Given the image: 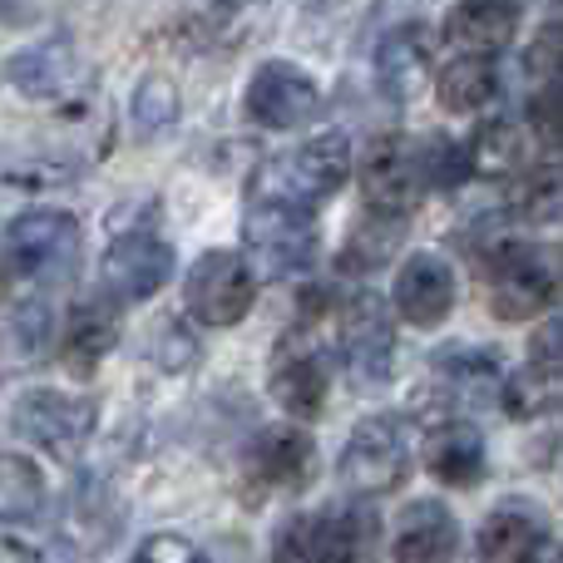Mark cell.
<instances>
[{
    "label": "cell",
    "mask_w": 563,
    "mask_h": 563,
    "mask_svg": "<svg viewBox=\"0 0 563 563\" xmlns=\"http://www.w3.org/2000/svg\"><path fill=\"white\" fill-rule=\"evenodd\" d=\"M426 65H430V35L420 25H400L380 40L376 49V75H380V89L396 99H410L426 79Z\"/></svg>",
    "instance_id": "7402d4cb"
},
{
    "label": "cell",
    "mask_w": 563,
    "mask_h": 563,
    "mask_svg": "<svg viewBox=\"0 0 563 563\" xmlns=\"http://www.w3.org/2000/svg\"><path fill=\"white\" fill-rule=\"evenodd\" d=\"M243 243L267 277H297L317 257V223H311L307 208L253 198L243 218Z\"/></svg>",
    "instance_id": "5b68a950"
},
{
    "label": "cell",
    "mask_w": 563,
    "mask_h": 563,
    "mask_svg": "<svg viewBox=\"0 0 563 563\" xmlns=\"http://www.w3.org/2000/svg\"><path fill=\"white\" fill-rule=\"evenodd\" d=\"M351 178V148L341 134H321L311 144L291 148V154L273 158V164L257 174V194L267 203H287V208H317L327 198L341 194V184Z\"/></svg>",
    "instance_id": "3957f363"
},
{
    "label": "cell",
    "mask_w": 563,
    "mask_h": 563,
    "mask_svg": "<svg viewBox=\"0 0 563 563\" xmlns=\"http://www.w3.org/2000/svg\"><path fill=\"white\" fill-rule=\"evenodd\" d=\"M426 470L440 479V485H475L485 475V440H479L475 426L465 420H440L430 426V440H426Z\"/></svg>",
    "instance_id": "d6986e66"
},
{
    "label": "cell",
    "mask_w": 563,
    "mask_h": 563,
    "mask_svg": "<svg viewBox=\"0 0 563 563\" xmlns=\"http://www.w3.org/2000/svg\"><path fill=\"white\" fill-rule=\"evenodd\" d=\"M505 5H515V10H519V5H525V0H505Z\"/></svg>",
    "instance_id": "ab89813d"
},
{
    "label": "cell",
    "mask_w": 563,
    "mask_h": 563,
    "mask_svg": "<svg viewBox=\"0 0 563 563\" xmlns=\"http://www.w3.org/2000/svg\"><path fill=\"white\" fill-rule=\"evenodd\" d=\"M5 563H75V554L49 534H10L5 539Z\"/></svg>",
    "instance_id": "e575fe53"
},
{
    "label": "cell",
    "mask_w": 563,
    "mask_h": 563,
    "mask_svg": "<svg viewBox=\"0 0 563 563\" xmlns=\"http://www.w3.org/2000/svg\"><path fill=\"white\" fill-rule=\"evenodd\" d=\"M380 549V525L366 505L331 509L317 519V563H371Z\"/></svg>",
    "instance_id": "ffe728a7"
},
{
    "label": "cell",
    "mask_w": 563,
    "mask_h": 563,
    "mask_svg": "<svg viewBox=\"0 0 563 563\" xmlns=\"http://www.w3.org/2000/svg\"><path fill=\"white\" fill-rule=\"evenodd\" d=\"M273 563H317V519H291V525H282Z\"/></svg>",
    "instance_id": "d590c367"
},
{
    "label": "cell",
    "mask_w": 563,
    "mask_h": 563,
    "mask_svg": "<svg viewBox=\"0 0 563 563\" xmlns=\"http://www.w3.org/2000/svg\"><path fill=\"white\" fill-rule=\"evenodd\" d=\"M95 420H99L95 400L69 396V390H25L15 400V410H10L15 435L55 460H75L85 450V440L95 435Z\"/></svg>",
    "instance_id": "277c9868"
},
{
    "label": "cell",
    "mask_w": 563,
    "mask_h": 563,
    "mask_svg": "<svg viewBox=\"0 0 563 563\" xmlns=\"http://www.w3.org/2000/svg\"><path fill=\"white\" fill-rule=\"evenodd\" d=\"M435 371L440 380H450V386H460L465 396L475 400H489L505 390V361L495 356V351L485 346H450L435 356Z\"/></svg>",
    "instance_id": "cb8c5ba5"
},
{
    "label": "cell",
    "mask_w": 563,
    "mask_h": 563,
    "mask_svg": "<svg viewBox=\"0 0 563 563\" xmlns=\"http://www.w3.org/2000/svg\"><path fill=\"white\" fill-rule=\"evenodd\" d=\"M114 341H119L114 311H109L104 301H79V307L69 311V321H65V336H59V356H65L69 371L89 376V371H95L99 361L114 351Z\"/></svg>",
    "instance_id": "44dd1931"
},
{
    "label": "cell",
    "mask_w": 563,
    "mask_h": 563,
    "mask_svg": "<svg viewBox=\"0 0 563 563\" xmlns=\"http://www.w3.org/2000/svg\"><path fill=\"white\" fill-rule=\"evenodd\" d=\"M416 164H420L426 188H455V184H465V174H470L465 144H455V139H445V134H430L426 144H416Z\"/></svg>",
    "instance_id": "f1b7e54d"
},
{
    "label": "cell",
    "mask_w": 563,
    "mask_h": 563,
    "mask_svg": "<svg viewBox=\"0 0 563 563\" xmlns=\"http://www.w3.org/2000/svg\"><path fill=\"white\" fill-rule=\"evenodd\" d=\"M529 119H534V134L544 144L563 148V85H544V95H534V104H529Z\"/></svg>",
    "instance_id": "8d00e7d4"
},
{
    "label": "cell",
    "mask_w": 563,
    "mask_h": 563,
    "mask_svg": "<svg viewBox=\"0 0 563 563\" xmlns=\"http://www.w3.org/2000/svg\"><path fill=\"white\" fill-rule=\"evenodd\" d=\"M515 208L529 218V223H563V158L534 168V174L519 184Z\"/></svg>",
    "instance_id": "83f0119b"
},
{
    "label": "cell",
    "mask_w": 563,
    "mask_h": 563,
    "mask_svg": "<svg viewBox=\"0 0 563 563\" xmlns=\"http://www.w3.org/2000/svg\"><path fill=\"white\" fill-rule=\"evenodd\" d=\"M321 109V89L311 75H301L287 59H267L247 79V114L263 129H301Z\"/></svg>",
    "instance_id": "8fae6325"
},
{
    "label": "cell",
    "mask_w": 563,
    "mask_h": 563,
    "mask_svg": "<svg viewBox=\"0 0 563 563\" xmlns=\"http://www.w3.org/2000/svg\"><path fill=\"white\" fill-rule=\"evenodd\" d=\"M495 89H499V69H495V59H485V55H460L455 65H445L435 79V95L450 114H475V109H485L489 99H495Z\"/></svg>",
    "instance_id": "603a6c76"
},
{
    "label": "cell",
    "mask_w": 563,
    "mask_h": 563,
    "mask_svg": "<svg viewBox=\"0 0 563 563\" xmlns=\"http://www.w3.org/2000/svg\"><path fill=\"white\" fill-rule=\"evenodd\" d=\"M390 554L396 563H455L460 554V525L440 499H416L400 509L390 529Z\"/></svg>",
    "instance_id": "5bb4252c"
},
{
    "label": "cell",
    "mask_w": 563,
    "mask_h": 563,
    "mask_svg": "<svg viewBox=\"0 0 563 563\" xmlns=\"http://www.w3.org/2000/svg\"><path fill=\"white\" fill-rule=\"evenodd\" d=\"M519 10L505 5V0H460L445 15V40L460 45L465 55H499V49L515 40Z\"/></svg>",
    "instance_id": "ac0fdd59"
},
{
    "label": "cell",
    "mask_w": 563,
    "mask_h": 563,
    "mask_svg": "<svg viewBox=\"0 0 563 563\" xmlns=\"http://www.w3.org/2000/svg\"><path fill=\"white\" fill-rule=\"evenodd\" d=\"M184 301H188V317H198L203 327H238L257 301V277L247 267V257L213 247V253H203L188 267Z\"/></svg>",
    "instance_id": "8992f818"
},
{
    "label": "cell",
    "mask_w": 563,
    "mask_h": 563,
    "mask_svg": "<svg viewBox=\"0 0 563 563\" xmlns=\"http://www.w3.org/2000/svg\"><path fill=\"white\" fill-rule=\"evenodd\" d=\"M390 301L410 327H440L455 311V273L440 253H416L400 263Z\"/></svg>",
    "instance_id": "4fadbf2b"
},
{
    "label": "cell",
    "mask_w": 563,
    "mask_h": 563,
    "mask_svg": "<svg viewBox=\"0 0 563 563\" xmlns=\"http://www.w3.org/2000/svg\"><path fill=\"white\" fill-rule=\"evenodd\" d=\"M0 178H5V188H59L75 178V164H59V158H20V164H10Z\"/></svg>",
    "instance_id": "1f68e13d"
},
{
    "label": "cell",
    "mask_w": 563,
    "mask_h": 563,
    "mask_svg": "<svg viewBox=\"0 0 563 563\" xmlns=\"http://www.w3.org/2000/svg\"><path fill=\"white\" fill-rule=\"evenodd\" d=\"M529 69L544 85H563V25H549L544 35L529 45Z\"/></svg>",
    "instance_id": "74e56055"
},
{
    "label": "cell",
    "mask_w": 563,
    "mask_h": 563,
    "mask_svg": "<svg viewBox=\"0 0 563 563\" xmlns=\"http://www.w3.org/2000/svg\"><path fill=\"white\" fill-rule=\"evenodd\" d=\"M45 509V475L25 455H0V525H30Z\"/></svg>",
    "instance_id": "484cf974"
},
{
    "label": "cell",
    "mask_w": 563,
    "mask_h": 563,
    "mask_svg": "<svg viewBox=\"0 0 563 563\" xmlns=\"http://www.w3.org/2000/svg\"><path fill=\"white\" fill-rule=\"evenodd\" d=\"M410 470V435L396 416H366L341 450V479L356 495H386Z\"/></svg>",
    "instance_id": "52a82bcc"
},
{
    "label": "cell",
    "mask_w": 563,
    "mask_h": 563,
    "mask_svg": "<svg viewBox=\"0 0 563 563\" xmlns=\"http://www.w3.org/2000/svg\"><path fill=\"white\" fill-rule=\"evenodd\" d=\"M336 336H341V361L361 376V386H371V380H380L390 371L396 336H390V321L376 297H351L336 311Z\"/></svg>",
    "instance_id": "7c38bea8"
},
{
    "label": "cell",
    "mask_w": 563,
    "mask_h": 563,
    "mask_svg": "<svg viewBox=\"0 0 563 563\" xmlns=\"http://www.w3.org/2000/svg\"><path fill=\"white\" fill-rule=\"evenodd\" d=\"M549 544V519L529 505H505L479 525V563H534Z\"/></svg>",
    "instance_id": "e0dca14e"
},
{
    "label": "cell",
    "mask_w": 563,
    "mask_h": 563,
    "mask_svg": "<svg viewBox=\"0 0 563 563\" xmlns=\"http://www.w3.org/2000/svg\"><path fill=\"white\" fill-rule=\"evenodd\" d=\"M361 194H366L371 213L406 218L426 194V178L416 164V144L406 139H376L361 158Z\"/></svg>",
    "instance_id": "9c48e42d"
},
{
    "label": "cell",
    "mask_w": 563,
    "mask_h": 563,
    "mask_svg": "<svg viewBox=\"0 0 563 563\" xmlns=\"http://www.w3.org/2000/svg\"><path fill=\"white\" fill-rule=\"evenodd\" d=\"M75 69H79V59H75L69 35H49L5 59V85L20 89L25 99H55L75 85Z\"/></svg>",
    "instance_id": "2e32d148"
},
{
    "label": "cell",
    "mask_w": 563,
    "mask_h": 563,
    "mask_svg": "<svg viewBox=\"0 0 563 563\" xmlns=\"http://www.w3.org/2000/svg\"><path fill=\"white\" fill-rule=\"evenodd\" d=\"M485 297L499 321H529L563 297L559 243H505L485 267Z\"/></svg>",
    "instance_id": "7a4b0ae2"
},
{
    "label": "cell",
    "mask_w": 563,
    "mask_h": 563,
    "mask_svg": "<svg viewBox=\"0 0 563 563\" xmlns=\"http://www.w3.org/2000/svg\"><path fill=\"white\" fill-rule=\"evenodd\" d=\"M129 563H208V554L184 534H148Z\"/></svg>",
    "instance_id": "d6a6232c"
},
{
    "label": "cell",
    "mask_w": 563,
    "mask_h": 563,
    "mask_svg": "<svg viewBox=\"0 0 563 563\" xmlns=\"http://www.w3.org/2000/svg\"><path fill=\"white\" fill-rule=\"evenodd\" d=\"M400 233H406V223L390 213H366L356 223V233L346 238V247H341V273H371V267H380L390 253H396Z\"/></svg>",
    "instance_id": "4316f807"
},
{
    "label": "cell",
    "mask_w": 563,
    "mask_h": 563,
    "mask_svg": "<svg viewBox=\"0 0 563 563\" xmlns=\"http://www.w3.org/2000/svg\"><path fill=\"white\" fill-rule=\"evenodd\" d=\"M534 563H563V554H559L554 544H544V549H539V559H534Z\"/></svg>",
    "instance_id": "f35d334b"
},
{
    "label": "cell",
    "mask_w": 563,
    "mask_h": 563,
    "mask_svg": "<svg viewBox=\"0 0 563 563\" xmlns=\"http://www.w3.org/2000/svg\"><path fill=\"white\" fill-rule=\"evenodd\" d=\"M174 119H178V89H174V79L148 75L144 85L134 89V129H139V134H158V129H168Z\"/></svg>",
    "instance_id": "f546056e"
},
{
    "label": "cell",
    "mask_w": 563,
    "mask_h": 563,
    "mask_svg": "<svg viewBox=\"0 0 563 563\" xmlns=\"http://www.w3.org/2000/svg\"><path fill=\"white\" fill-rule=\"evenodd\" d=\"M311 435L301 426H273L257 435L253 455H247V479L257 489H301L311 479Z\"/></svg>",
    "instance_id": "9a60e30c"
},
{
    "label": "cell",
    "mask_w": 563,
    "mask_h": 563,
    "mask_svg": "<svg viewBox=\"0 0 563 563\" xmlns=\"http://www.w3.org/2000/svg\"><path fill=\"white\" fill-rule=\"evenodd\" d=\"M79 263V223L59 208L20 213L0 238V291L20 282H65Z\"/></svg>",
    "instance_id": "6da1fadb"
},
{
    "label": "cell",
    "mask_w": 563,
    "mask_h": 563,
    "mask_svg": "<svg viewBox=\"0 0 563 563\" xmlns=\"http://www.w3.org/2000/svg\"><path fill=\"white\" fill-rule=\"evenodd\" d=\"M174 277V247L154 233H124L99 263V287L109 301H144Z\"/></svg>",
    "instance_id": "ba28073f"
},
{
    "label": "cell",
    "mask_w": 563,
    "mask_h": 563,
    "mask_svg": "<svg viewBox=\"0 0 563 563\" xmlns=\"http://www.w3.org/2000/svg\"><path fill=\"white\" fill-rule=\"evenodd\" d=\"M465 154H470V174L505 178V174H515V168L525 164L529 134L515 124V119H495V124H485L475 139H470Z\"/></svg>",
    "instance_id": "d4e9b609"
},
{
    "label": "cell",
    "mask_w": 563,
    "mask_h": 563,
    "mask_svg": "<svg viewBox=\"0 0 563 563\" xmlns=\"http://www.w3.org/2000/svg\"><path fill=\"white\" fill-rule=\"evenodd\" d=\"M5 336L15 361H40L49 351V311L40 301H20L15 317L5 321Z\"/></svg>",
    "instance_id": "4dcf8cb0"
},
{
    "label": "cell",
    "mask_w": 563,
    "mask_h": 563,
    "mask_svg": "<svg viewBox=\"0 0 563 563\" xmlns=\"http://www.w3.org/2000/svg\"><path fill=\"white\" fill-rule=\"evenodd\" d=\"M529 366L549 380L563 376V317H549L544 327L534 331V341H529Z\"/></svg>",
    "instance_id": "836d02e7"
},
{
    "label": "cell",
    "mask_w": 563,
    "mask_h": 563,
    "mask_svg": "<svg viewBox=\"0 0 563 563\" xmlns=\"http://www.w3.org/2000/svg\"><path fill=\"white\" fill-rule=\"evenodd\" d=\"M267 386H273L277 406L287 416H317L327 406V386H331V371L327 356L311 336L301 331H287L273 351V371H267Z\"/></svg>",
    "instance_id": "30bf717a"
}]
</instances>
